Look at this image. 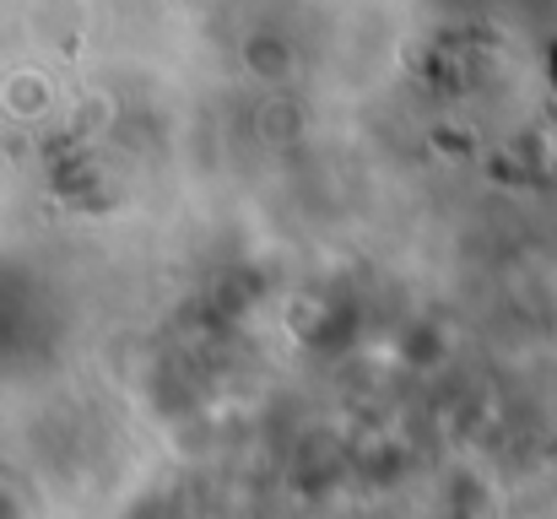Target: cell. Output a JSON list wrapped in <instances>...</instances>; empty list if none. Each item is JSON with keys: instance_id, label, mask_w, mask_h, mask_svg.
I'll use <instances>...</instances> for the list:
<instances>
[{"instance_id": "cell-1", "label": "cell", "mask_w": 557, "mask_h": 519, "mask_svg": "<svg viewBox=\"0 0 557 519\" xmlns=\"http://www.w3.org/2000/svg\"><path fill=\"white\" fill-rule=\"evenodd\" d=\"M547 71H553V92H557V44L547 49Z\"/></svg>"}]
</instances>
